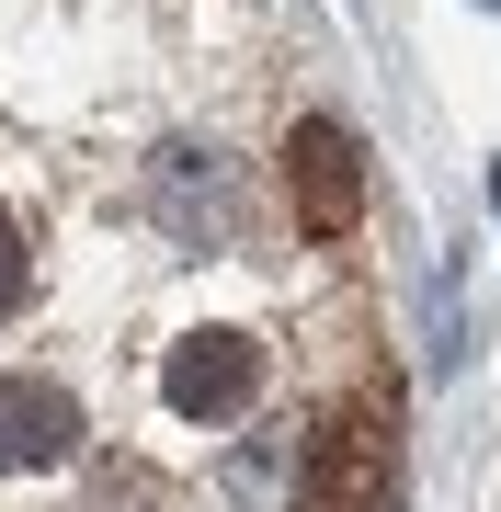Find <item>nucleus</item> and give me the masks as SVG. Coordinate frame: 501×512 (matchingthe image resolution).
<instances>
[{"label": "nucleus", "instance_id": "nucleus-5", "mask_svg": "<svg viewBox=\"0 0 501 512\" xmlns=\"http://www.w3.org/2000/svg\"><path fill=\"white\" fill-rule=\"evenodd\" d=\"M23 285H35V262H23V228L0 217V308H23Z\"/></svg>", "mask_w": 501, "mask_h": 512}, {"label": "nucleus", "instance_id": "nucleus-6", "mask_svg": "<svg viewBox=\"0 0 501 512\" xmlns=\"http://www.w3.org/2000/svg\"><path fill=\"white\" fill-rule=\"evenodd\" d=\"M479 12H501V0H479Z\"/></svg>", "mask_w": 501, "mask_h": 512}, {"label": "nucleus", "instance_id": "nucleus-4", "mask_svg": "<svg viewBox=\"0 0 501 512\" xmlns=\"http://www.w3.org/2000/svg\"><path fill=\"white\" fill-rule=\"evenodd\" d=\"M80 444V399L57 376H0V467H57Z\"/></svg>", "mask_w": 501, "mask_h": 512}, {"label": "nucleus", "instance_id": "nucleus-3", "mask_svg": "<svg viewBox=\"0 0 501 512\" xmlns=\"http://www.w3.org/2000/svg\"><path fill=\"white\" fill-rule=\"evenodd\" d=\"M388 410H342L331 433H319V467H308V490H319V512H376L388 501Z\"/></svg>", "mask_w": 501, "mask_h": 512}, {"label": "nucleus", "instance_id": "nucleus-7", "mask_svg": "<svg viewBox=\"0 0 501 512\" xmlns=\"http://www.w3.org/2000/svg\"><path fill=\"white\" fill-rule=\"evenodd\" d=\"M490 194H501V171H490Z\"/></svg>", "mask_w": 501, "mask_h": 512}, {"label": "nucleus", "instance_id": "nucleus-2", "mask_svg": "<svg viewBox=\"0 0 501 512\" xmlns=\"http://www.w3.org/2000/svg\"><path fill=\"white\" fill-rule=\"evenodd\" d=\"M251 387H262V342H251V330H183L171 365H160V399L183 421H240Z\"/></svg>", "mask_w": 501, "mask_h": 512}, {"label": "nucleus", "instance_id": "nucleus-1", "mask_svg": "<svg viewBox=\"0 0 501 512\" xmlns=\"http://www.w3.org/2000/svg\"><path fill=\"white\" fill-rule=\"evenodd\" d=\"M285 205H297L308 239H353L365 228V160H353V137L331 114H308V126L285 137Z\"/></svg>", "mask_w": 501, "mask_h": 512}]
</instances>
